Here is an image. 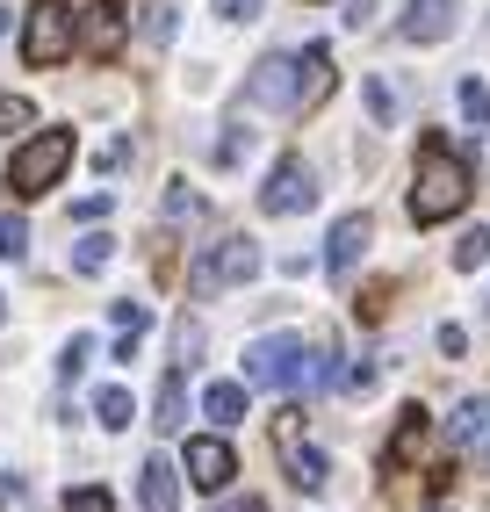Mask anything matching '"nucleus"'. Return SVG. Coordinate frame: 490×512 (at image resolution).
I'll return each instance as SVG.
<instances>
[{"label":"nucleus","instance_id":"nucleus-1","mask_svg":"<svg viewBox=\"0 0 490 512\" xmlns=\"http://www.w3.org/2000/svg\"><path fill=\"white\" fill-rule=\"evenodd\" d=\"M469 210V166L454 159L440 138L418 145V181H411V217L418 224H447Z\"/></svg>","mask_w":490,"mask_h":512},{"label":"nucleus","instance_id":"nucleus-2","mask_svg":"<svg viewBox=\"0 0 490 512\" xmlns=\"http://www.w3.org/2000/svg\"><path fill=\"white\" fill-rule=\"evenodd\" d=\"M303 375H310V347L296 332H267L245 347V383L253 390H303Z\"/></svg>","mask_w":490,"mask_h":512},{"label":"nucleus","instance_id":"nucleus-3","mask_svg":"<svg viewBox=\"0 0 490 512\" xmlns=\"http://www.w3.org/2000/svg\"><path fill=\"white\" fill-rule=\"evenodd\" d=\"M253 275H260V246H253V238H224V246H202V253H195V267H188V296L209 303L217 289L253 282Z\"/></svg>","mask_w":490,"mask_h":512},{"label":"nucleus","instance_id":"nucleus-4","mask_svg":"<svg viewBox=\"0 0 490 512\" xmlns=\"http://www.w3.org/2000/svg\"><path fill=\"white\" fill-rule=\"evenodd\" d=\"M65 166H73V130H37L8 166V188L15 195H44V188H58Z\"/></svg>","mask_w":490,"mask_h":512},{"label":"nucleus","instance_id":"nucleus-5","mask_svg":"<svg viewBox=\"0 0 490 512\" xmlns=\"http://www.w3.org/2000/svg\"><path fill=\"white\" fill-rule=\"evenodd\" d=\"M58 58H73V15L58 8V0H44V8H29L22 22V65H58Z\"/></svg>","mask_w":490,"mask_h":512},{"label":"nucleus","instance_id":"nucleus-6","mask_svg":"<svg viewBox=\"0 0 490 512\" xmlns=\"http://www.w3.org/2000/svg\"><path fill=\"white\" fill-rule=\"evenodd\" d=\"M310 202H318V174H310L303 159H282V166L267 174V188H260V210H267V217H303Z\"/></svg>","mask_w":490,"mask_h":512},{"label":"nucleus","instance_id":"nucleus-7","mask_svg":"<svg viewBox=\"0 0 490 512\" xmlns=\"http://www.w3.org/2000/svg\"><path fill=\"white\" fill-rule=\"evenodd\" d=\"M181 462H188V484H195V491H209V498H224V491H231V476H238V455L224 448L217 433L188 440V455H181Z\"/></svg>","mask_w":490,"mask_h":512},{"label":"nucleus","instance_id":"nucleus-8","mask_svg":"<svg viewBox=\"0 0 490 512\" xmlns=\"http://www.w3.org/2000/svg\"><path fill=\"white\" fill-rule=\"evenodd\" d=\"M123 44H130L123 8H116V0H94V8L80 15V51H87V58H116Z\"/></svg>","mask_w":490,"mask_h":512},{"label":"nucleus","instance_id":"nucleus-9","mask_svg":"<svg viewBox=\"0 0 490 512\" xmlns=\"http://www.w3.org/2000/svg\"><path fill=\"white\" fill-rule=\"evenodd\" d=\"M368 238H375V224H368L361 210L332 224V238H325V275H332V282H346V275H354V267H361V253H368Z\"/></svg>","mask_w":490,"mask_h":512},{"label":"nucleus","instance_id":"nucleus-10","mask_svg":"<svg viewBox=\"0 0 490 512\" xmlns=\"http://www.w3.org/2000/svg\"><path fill=\"white\" fill-rule=\"evenodd\" d=\"M454 22H462V0H411L404 8V37L411 44H440V37H454Z\"/></svg>","mask_w":490,"mask_h":512},{"label":"nucleus","instance_id":"nucleus-11","mask_svg":"<svg viewBox=\"0 0 490 512\" xmlns=\"http://www.w3.org/2000/svg\"><path fill=\"white\" fill-rule=\"evenodd\" d=\"M426 440H433V412H426V404H404V412H397V433H390V455H382V462H390V469H411L418 455H426Z\"/></svg>","mask_w":490,"mask_h":512},{"label":"nucleus","instance_id":"nucleus-12","mask_svg":"<svg viewBox=\"0 0 490 512\" xmlns=\"http://www.w3.org/2000/svg\"><path fill=\"white\" fill-rule=\"evenodd\" d=\"M245 94H253L260 109H296V58H260Z\"/></svg>","mask_w":490,"mask_h":512},{"label":"nucleus","instance_id":"nucleus-13","mask_svg":"<svg viewBox=\"0 0 490 512\" xmlns=\"http://www.w3.org/2000/svg\"><path fill=\"white\" fill-rule=\"evenodd\" d=\"M137 498H145V512H181V469H173L166 455H145V469H137Z\"/></svg>","mask_w":490,"mask_h":512},{"label":"nucleus","instance_id":"nucleus-14","mask_svg":"<svg viewBox=\"0 0 490 512\" xmlns=\"http://www.w3.org/2000/svg\"><path fill=\"white\" fill-rule=\"evenodd\" d=\"M325 94H332V44H310V51L296 58V116L318 109Z\"/></svg>","mask_w":490,"mask_h":512},{"label":"nucleus","instance_id":"nucleus-15","mask_svg":"<svg viewBox=\"0 0 490 512\" xmlns=\"http://www.w3.org/2000/svg\"><path fill=\"white\" fill-rule=\"evenodd\" d=\"M282 462H289V484H296V491H325V476H332V462H325L318 448H303L296 433L282 440Z\"/></svg>","mask_w":490,"mask_h":512},{"label":"nucleus","instance_id":"nucleus-16","mask_svg":"<svg viewBox=\"0 0 490 512\" xmlns=\"http://www.w3.org/2000/svg\"><path fill=\"white\" fill-rule=\"evenodd\" d=\"M483 419H490V397H462V404H454V419H447V448H476Z\"/></svg>","mask_w":490,"mask_h":512},{"label":"nucleus","instance_id":"nucleus-17","mask_svg":"<svg viewBox=\"0 0 490 512\" xmlns=\"http://www.w3.org/2000/svg\"><path fill=\"white\" fill-rule=\"evenodd\" d=\"M202 419L238 426V419H245V383H209V390H202Z\"/></svg>","mask_w":490,"mask_h":512},{"label":"nucleus","instance_id":"nucleus-18","mask_svg":"<svg viewBox=\"0 0 490 512\" xmlns=\"http://www.w3.org/2000/svg\"><path fill=\"white\" fill-rule=\"evenodd\" d=\"M145 325H152V311H145V303H116V361H130L137 354V339H145Z\"/></svg>","mask_w":490,"mask_h":512},{"label":"nucleus","instance_id":"nucleus-19","mask_svg":"<svg viewBox=\"0 0 490 512\" xmlns=\"http://www.w3.org/2000/svg\"><path fill=\"white\" fill-rule=\"evenodd\" d=\"M109 260H116V238L109 231H87L80 246H73V275H101Z\"/></svg>","mask_w":490,"mask_h":512},{"label":"nucleus","instance_id":"nucleus-20","mask_svg":"<svg viewBox=\"0 0 490 512\" xmlns=\"http://www.w3.org/2000/svg\"><path fill=\"white\" fill-rule=\"evenodd\" d=\"M94 419H101V426H109V433H123V426L137 419V404H130V390H123V383H109V390H101V397H94Z\"/></svg>","mask_w":490,"mask_h":512},{"label":"nucleus","instance_id":"nucleus-21","mask_svg":"<svg viewBox=\"0 0 490 512\" xmlns=\"http://www.w3.org/2000/svg\"><path fill=\"white\" fill-rule=\"evenodd\" d=\"M462 116H469L476 130H490V87H483V80H462Z\"/></svg>","mask_w":490,"mask_h":512},{"label":"nucleus","instance_id":"nucleus-22","mask_svg":"<svg viewBox=\"0 0 490 512\" xmlns=\"http://www.w3.org/2000/svg\"><path fill=\"white\" fill-rule=\"evenodd\" d=\"M37 123V109H29L22 94H0V138H8V130H29Z\"/></svg>","mask_w":490,"mask_h":512},{"label":"nucleus","instance_id":"nucleus-23","mask_svg":"<svg viewBox=\"0 0 490 512\" xmlns=\"http://www.w3.org/2000/svg\"><path fill=\"white\" fill-rule=\"evenodd\" d=\"M87 361H94V339H87V332H73V339H65V361H58V375L73 383V375H80Z\"/></svg>","mask_w":490,"mask_h":512},{"label":"nucleus","instance_id":"nucleus-24","mask_svg":"<svg viewBox=\"0 0 490 512\" xmlns=\"http://www.w3.org/2000/svg\"><path fill=\"white\" fill-rule=\"evenodd\" d=\"M29 253V224L22 217H0V260H22Z\"/></svg>","mask_w":490,"mask_h":512},{"label":"nucleus","instance_id":"nucleus-25","mask_svg":"<svg viewBox=\"0 0 490 512\" xmlns=\"http://www.w3.org/2000/svg\"><path fill=\"white\" fill-rule=\"evenodd\" d=\"M490 260V231H462V246H454V267H483Z\"/></svg>","mask_w":490,"mask_h":512},{"label":"nucleus","instance_id":"nucleus-26","mask_svg":"<svg viewBox=\"0 0 490 512\" xmlns=\"http://www.w3.org/2000/svg\"><path fill=\"white\" fill-rule=\"evenodd\" d=\"M159 426H181V368L159 383Z\"/></svg>","mask_w":490,"mask_h":512},{"label":"nucleus","instance_id":"nucleus-27","mask_svg":"<svg viewBox=\"0 0 490 512\" xmlns=\"http://www.w3.org/2000/svg\"><path fill=\"white\" fill-rule=\"evenodd\" d=\"M368 116H375V123H397V94H390V80H368Z\"/></svg>","mask_w":490,"mask_h":512},{"label":"nucleus","instance_id":"nucleus-28","mask_svg":"<svg viewBox=\"0 0 490 512\" xmlns=\"http://www.w3.org/2000/svg\"><path fill=\"white\" fill-rule=\"evenodd\" d=\"M65 512H116V498H109V491H94V484H80L73 498H65Z\"/></svg>","mask_w":490,"mask_h":512},{"label":"nucleus","instance_id":"nucleus-29","mask_svg":"<svg viewBox=\"0 0 490 512\" xmlns=\"http://www.w3.org/2000/svg\"><path fill=\"white\" fill-rule=\"evenodd\" d=\"M145 37H152V44H173V8H152V15H145Z\"/></svg>","mask_w":490,"mask_h":512},{"label":"nucleus","instance_id":"nucleus-30","mask_svg":"<svg viewBox=\"0 0 490 512\" xmlns=\"http://www.w3.org/2000/svg\"><path fill=\"white\" fill-rule=\"evenodd\" d=\"M217 15H224V22H253L260 0H217Z\"/></svg>","mask_w":490,"mask_h":512},{"label":"nucleus","instance_id":"nucleus-31","mask_svg":"<svg viewBox=\"0 0 490 512\" xmlns=\"http://www.w3.org/2000/svg\"><path fill=\"white\" fill-rule=\"evenodd\" d=\"M382 303H390V289H382V282H375V289H368V296H361V318H368V325H375V318H382Z\"/></svg>","mask_w":490,"mask_h":512},{"label":"nucleus","instance_id":"nucleus-32","mask_svg":"<svg viewBox=\"0 0 490 512\" xmlns=\"http://www.w3.org/2000/svg\"><path fill=\"white\" fill-rule=\"evenodd\" d=\"M209 512H267L260 498H224V505H209Z\"/></svg>","mask_w":490,"mask_h":512},{"label":"nucleus","instance_id":"nucleus-33","mask_svg":"<svg viewBox=\"0 0 490 512\" xmlns=\"http://www.w3.org/2000/svg\"><path fill=\"white\" fill-rule=\"evenodd\" d=\"M476 462L490 469V419H483V433H476Z\"/></svg>","mask_w":490,"mask_h":512},{"label":"nucleus","instance_id":"nucleus-34","mask_svg":"<svg viewBox=\"0 0 490 512\" xmlns=\"http://www.w3.org/2000/svg\"><path fill=\"white\" fill-rule=\"evenodd\" d=\"M0 29H8V8H0Z\"/></svg>","mask_w":490,"mask_h":512},{"label":"nucleus","instance_id":"nucleus-35","mask_svg":"<svg viewBox=\"0 0 490 512\" xmlns=\"http://www.w3.org/2000/svg\"><path fill=\"white\" fill-rule=\"evenodd\" d=\"M433 512H447V505H433Z\"/></svg>","mask_w":490,"mask_h":512},{"label":"nucleus","instance_id":"nucleus-36","mask_svg":"<svg viewBox=\"0 0 490 512\" xmlns=\"http://www.w3.org/2000/svg\"><path fill=\"white\" fill-rule=\"evenodd\" d=\"M0 318H8V311H0Z\"/></svg>","mask_w":490,"mask_h":512}]
</instances>
